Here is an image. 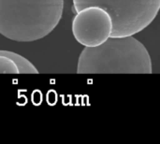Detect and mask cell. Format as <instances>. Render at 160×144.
<instances>
[{
  "instance_id": "cell-1",
  "label": "cell",
  "mask_w": 160,
  "mask_h": 144,
  "mask_svg": "<svg viewBox=\"0 0 160 144\" xmlns=\"http://www.w3.org/2000/svg\"><path fill=\"white\" fill-rule=\"evenodd\" d=\"M64 0H0V34L32 42L51 34L61 21Z\"/></svg>"
},
{
  "instance_id": "cell-2",
  "label": "cell",
  "mask_w": 160,
  "mask_h": 144,
  "mask_svg": "<svg viewBox=\"0 0 160 144\" xmlns=\"http://www.w3.org/2000/svg\"><path fill=\"white\" fill-rule=\"evenodd\" d=\"M151 56L133 36L110 37L97 47H85L78 59V74H152Z\"/></svg>"
},
{
  "instance_id": "cell-3",
  "label": "cell",
  "mask_w": 160,
  "mask_h": 144,
  "mask_svg": "<svg viewBox=\"0 0 160 144\" xmlns=\"http://www.w3.org/2000/svg\"><path fill=\"white\" fill-rule=\"evenodd\" d=\"M75 12L98 7L110 15L111 37L134 36L149 26L158 14L160 0H72Z\"/></svg>"
},
{
  "instance_id": "cell-4",
  "label": "cell",
  "mask_w": 160,
  "mask_h": 144,
  "mask_svg": "<svg viewBox=\"0 0 160 144\" xmlns=\"http://www.w3.org/2000/svg\"><path fill=\"white\" fill-rule=\"evenodd\" d=\"M71 29L75 39L81 45L97 47L111 37L112 22L104 9L87 7L76 12Z\"/></svg>"
},
{
  "instance_id": "cell-5",
  "label": "cell",
  "mask_w": 160,
  "mask_h": 144,
  "mask_svg": "<svg viewBox=\"0 0 160 144\" xmlns=\"http://www.w3.org/2000/svg\"><path fill=\"white\" fill-rule=\"evenodd\" d=\"M0 74H38V70L21 54L0 50Z\"/></svg>"
}]
</instances>
